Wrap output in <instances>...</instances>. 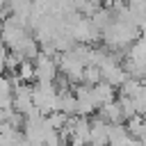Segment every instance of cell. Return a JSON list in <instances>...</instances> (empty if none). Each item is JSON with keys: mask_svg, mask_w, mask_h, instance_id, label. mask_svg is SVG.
I'll use <instances>...</instances> for the list:
<instances>
[{"mask_svg": "<svg viewBox=\"0 0 146 146\" xmlns=\"http://www.w3.org/2000/svg\"><path fill=\"white\" fill-rule=\"evenodd\" d=\"M32 66H34V80H36V82H52V80L57 78V73H59L55 57L43 55V52H39V55L32 59Z\"/></svg>", "mask_w": 146, "mask_h": 146, "instance_id": "obj_1", "label": "cell"}, {"mask_svg": "<svg viewBox=\"0 0 146 146\" xmlns=\"http://www.w3.org/2000/svg\"><path fill=\"white\" fill-rule=\"evenodd\" d=\"M87 146H107V123L103 119L89 121V141Z\"/></svg>", "mask_w": 146, "mask_h": 146, "instance_id": "obj_2", "label": "cell"}, {"mask_svg": "<svg viewBox=\"0 0 146 146\" xmlns=\"http://www.w3.org/2000/svg\"><path fill=\"white\" fill-rule=\"evenodd\" d=\"M116 98V91H114V87H110L107 82H98V84H94L91 87V100H94V105H96V110L100 107V105H105V103H110V100H114Z\"/></svg>", "mask_w": 146, "mask_h": 146, "instance_id": "obj_3", "label": "cell"}, {"mask_svg": "<svg viewBox=\"0 0 146 146\" xmlns=\"http://www.w3.org/2000/svg\"><path fill=\"white\" fill-rule=\"evenodd\" d=\"M96 114H98V119H103L105 123H123V114H121V107H119L116 98L110 100V103H105V105H100V107L96 110Z\"/></svg>", "mask_w": 146, "mask_h": 146, "instance_id": "obj_4", "label": "cell"}, {"mask_svg": "<svg viewBox=\"0 0 146 146\" xmlns=\"http://www.w3.org/2000/svg\"><path fill=\"white\" fill-rule=\"evenodd\" d=\"M125 121H128V125H125L128 135H130L132 139H144V135H146V123H144V116L135 114V116H130V119H125Z\"/></svg>", "mask_w": 146, "mask_h": 146, "instance_id": "obj_5", "label": "cell"}, {"mask_svg": "<svg viewBox=\"0 0 146 146\" xmlns=\"http://www.w3.org/2000/svg\"><path fill=\"white\" fill-rule=\"evenodd\" d=\"M16 78H18L21 82H25V84L34 82V66H32L30 59H23V62L18 64V68H16Z\"/></svg>", "mask_w": 146, "mask_h": 146, "instance_id": "obj_6", "label": "cell"}, {"mask_svg": "<svg viewBox=\"0 0 146 146\" xmlns=\"http://www.w3.org/2000/svg\"><path fill=\"white\" fill-rule=\"evenodd\" d=\"M66 121H68V116L62 114V112H50V114H46V125L52 128V130H64Z\"/></svg>", "mask_w": 146, "mask_h": 146, "instance_id": "obj_7", "label": "cell"}, {"mask_svg": "<svg viewBox=\"0 0 146 146\" xmlns=\"http://www.w3.org/2000/svg\"><path fill=\"white\" fill-rule=\"evenodd\" d=\"M128 98L132 100V110H135V114L144 116V112H146V89H139L135 96H128Z\"/></svg>", "mask_w": 146, "mask_h": 146, "instance_id": "obj_8", "label": "cell"}, {"mask_svg": "<svg viewBox=\"0 0 146 146\" xmlns=\"http://www.w3.org/2000/svg\"><path fill=\"white\" fill-rule=\"evenodd\" d=\"M5 57H7V48L0 43V75H5Z\"/></svg>", "mask_w": 146, "mask_h": 146, "instance_id": "obj_9", "label": "cell"}]
</instances>
